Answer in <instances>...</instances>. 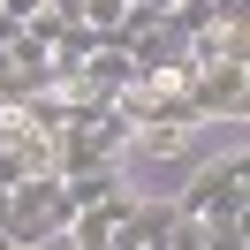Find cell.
Here are the masks:
<instances>
[{
	"label": "cell",
	"mask_w": 250,
	"mask_h": 250,
	"mask_svg": "<svg viewBox=\"0 0 250 250\" xmlns=\"http://www.w3.org/2000/svg\"><path fill=\"white\" fill-rule=\"evenodd\" d=\"M243 99H250V53L243 61H205V68H189V114L197 122H235L243 114Z\"/></svg>",
	"instance_id": "cell-3"
},
{
	"label": "cell",
	"mask_w": 250,
	"mask_h": 250,
	"mask_svg": "<svg viewBox=\"0 0 250 250\" xmlns=\"http://www.w3.org/2000/svg\"><path fill=\"white\" fill-rule=\"evenodd\" d=\"M76 250H114V243H76Z\"/></svg>",
	"instance_id": "cell-13"
},
{
	"label": "cell",
	"mask_w": 250,
	"mask_h": 250,
	"mask_svg": "<svg viewBox=\"0 0 250 250\" xmlns=\"http://www.w3.org/2000/svg\"><path fill=\"white\" fill-rule=\"evenodd\" d=\"M38 8H61V16H76V0H38Z\"/></svg>",
	"instance_id": "cell-12"
},
{
	"label": "cell",
	"mask_w": 250,
	"mask_h": 250,
	"mask_svg": "<svg viewBox=\"0 0 250 250\" xmlns=\"http://www.w3.org/2000/svg\"><path fill=\"white\" fill-rule=\"evenodd\" d=\"M122 16H129V0H76V23H91L99 38L122 31Z\"/></svg>",
	"instance_id": "cell-8"
},
{
	"label": "cell",
	"mask_w": 250,
	"mask_h": 250,
	"mask_svg": "<svg viewBox=\"0 0 250 250\" xmlns=\"http://www.w3.org/2000/svg\"><path fill=\"white\" fill-rule=\"evenodd\" d=\"M167 250H250V220H189V212H174Z\"/></svg>",
	"instance_id": "cell-5"
},
{
	"label": "cell",
	"mask_w": 250,
	"mask_h": 250,
	"mask_svg": "<svg viewBox=\"0 0 250 250\" xmlns=\"http://www.w3.org/2000/svg\"><path fill=\"white\" fill-rule=\"evenodd\" d=\"M0 250H8V235H0Z\"/></svg>",
	"instance_id": "cell-15"
},
{
	"label": "cell",
	"mask_w": 250,
	"mask_h": 250,
	"mask_svg": "<svg viewBox=\"0 0 250 250\" xmlns=\"http://www.w3.org/2000/svg\"><path fill=\"white\" fill-rule=\"evenodd\" d=\"M129 8H152V16H167V8H174V0H129Z\"/></svg>",
	"instance_id": "cell-11"
},
{
	"label": "cell",
	"mask_w": 250,
	"mask_h": 250,
	"mask_svg": "<svg viewBox=\"0 0 250 250\" xmlns=\"http://www.w3.org/2000/svg\"><path fill=\"white\" fill-rule=\"evenodd\" d=\"M16 31H23V23H16V16H0V46H16Z\"/></svg>",
	"instance_id": "cell-10"
},
{
	"label": "cell",
	"mask_w": 250,
	"mask_h": 250,
	"mask_svg": "<svg viewBox=\"0 0 250 250\" xmlns=\"http://www.w3.org/2000/svg\"><path fill=\"white\" fill-rule=\"evenodd\" d=\"M0 197H8V228H0L8 250H38V243H53V235H68V220H76L61 174H23V182H8Z\"/></svg>",
	"instance_id": "cell-1"
},
{
	"label": "cell",
	"mask_w": 250,
	"mask_h": 250,
	"mask_svg": "<svg viewBox=\"0 0 250 250\" xmlns=\"http://www.w3.org/2000/svg\"><path fill=\"white\" fill-rule=\"evenodd\" d=\"M243 205H250V159L228 152L220 167H205L197 182L182 189V205H174V212H189V220H243Z\"/></svg>",
	"instance_id": "cell-2"
},
{
	"label": "cell",
	"mask_w": 250,
	"mask_h": 250,
	"mask_svg": "<svg viewBox=\"0 0 250 250\" xmlns=\"http://www.w3.org/2000/svg\"><path fill=\"white\" fill-rule=\"evenodd\" d=\"M0 228H8V197H0Z\"/></svg>",
	"instance_id": "cell-14"
},
{
	"label": "cell",
	"mask_w": 250,
	"mask_h": 250,
	"mask_svg": "<svg viewBox=\"0 0 250 250\" xmlns=\"http://www.w3.org/2000/svg\"><path fill=\"white\" fill-rule=\"evenodd\" d=\"M167 228H174V205H129V220L114 228V250H167Z\"/></svg>",
	"instance_id": "cell-6"
},
{
	"label": "cell",
	"mask_w": 250,
	"mask_h": 250,
	"mask_svg": "<svg viewBox=\"0 0 250 250\" xmlns=\"http://www.w3.org/2000/svg\"><path fill=\"white\" fill-rule=\"evenodd\" d=\"M46 83H53L46 46H38L31 31H16V46H0V106H23V99H38Z\"/></svg>",
	"instance_id": "cell-4"
},
{
	"label": "cell",
	"mask_w": 250,
	"mask_h": 250,
	"mask_svg": "<svg viewBox=\"0 0 250 250\" xmlns=\"http://www.w3.org/2000/svg\"><path fill=\"white\" fill-rule=\"evenodd\" d=\"M23 174H31V167H23V152H16V144H0V189L23 182Z\"/></svg>",
	"instance_id": "cell-9"
},
{
	"label": "cell",
	"mask_w": 250,
	"mask_h": 250,
	"mask_svg": "<svg viewBox=\"0 0 250 250\" xmlns=\"http://www.w3.org/2000/svg\"><path fill=\"white\" fill-rule=\"evenodd\" d=\"M129 205H137V197H129V189L114 182V189H106L99 205H83V212L68 220V235H76V243H114V228L129 220Z\"/></svg>",
	"instance_id": "cell-7"
}]
</instances>
